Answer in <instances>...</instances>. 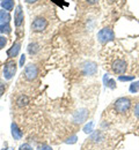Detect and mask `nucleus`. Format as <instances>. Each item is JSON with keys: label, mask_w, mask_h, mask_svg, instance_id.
<instances>
[{"label": "nucleus", "mask_w": 139, "mask_h": 150, "mask_svg": "<svg viewBox=\"0 0 139 150\" xmlns=\"http://www.w3.org/2000/svg\"><path fill=\"white\" fill-rule=\"evenodd\" d=\"M131 106V100L126 97H120L115 102V110L118 113H125Z\"/></svg>", "instance_id": "nucleus-1"}, {"label": "nucleus", "mask_w": 139, "mask_h": 150, "mask_svg": "<svg viewBox=\"0 0 139 150\" xmlns=\"http://www.w3.org/2000/svg\"><path fill=\"white\" fill-rule=\"evenodd\" d=\"M98 38H99V40L101 43L105 44V43H108V42L114 40L115 35H114V31H113L110 28H103V29H101L99 31Z\"/></svg>", "instance_id": "nucleus-2"}, {"label": "nucleus", "mask_w": 139, "mask_h": 150, "mask_svg": "<svg viewBox=\"0 0 139 150\" xmlns=\"http://www.w3.org/2000/svg\"><path fill=\"white\" fill-rule=\"evenodd\" d=\"M15 73H16V64H15V61L11 60V61L6 62L5 66H4V77L6 80H11Z\"/></svg>", "instance_id": "nucleus-3"}, {"label": "nucleus", "mask_w": 139, "mask_h": 150, "mask_svg": "<svg viewBox=\"0 0 139 150\" xmlns=\"http://www.w3.org/2000/svg\"><path fill=\"white\" fill-rule=\"evenodd\" d=\"M37 74H38V69H37V67L35 65L29 64L28 66H26V68H24V76H26L27 80H29V81L35 80L37 77Z\"/></svg>", "instance_id": "nucleus-4"}, {"label": "nucleus", "mask_w": 139, "mask_h": 150, "mask_svg": "<svg viewBox=\"0 0 139 150\" xmlns=\"http://www.w3.org/2000/svg\"><path fill=\"white\" fill-rule=\"evenodd\" d=\"M111 68H113L114 73H116V74H123V73H125V71L128 68L126 67V61L123 60V59H117V60L114 61Z\"/></svg>", "instance_id": "nucleus-5"}, {"label": "nucleus", "mask_w": 139, "mask_h": 150, "mask_svg": "<svg viewBox=\"0 0 139 150\" xmlns=\"http://www.w3.org/2000/svg\"><path fill=\"white\" fill-rule=\"evenodd\" d=\"M48 25V22L46 20L43 19V18H37V19L34 20V22L31 23V29L34 31H43Z\"/></svg>", "instance_id": "nucleus-6"}, {"label": "nucleus", "mask_w": 139, "mask_h": 150, "mask_svg": "<svg viewBox=\"0 0 139 150\" xmlns=\"http://www.w3.org/2000/svg\"><path fill=\"white\" fill-rule=\"evenodd\" d=\"M87 118H88V111L85 109H81L73 114V121L77 124H82L83 121L87 120Z\"/></svg>", "instance_id": "nucleus-7"}, {"label": "nucleus", "mask_w": 139, "mask_h": 150, "mask_svg": "<svg viewBox=\"0 0 139 150\" xmlns=\"http://www.w3.org/2000/svg\"><path fill=\"white\" fill-rule=\"evenodd\" d=\"M23 19H24V16H23V11H22L21 5H19V6L16 7V9H15V13H14V22H15V25H16L18 28L23 23Z\"/></svg>", "instance_id": "nucleus-8"}, {"label": "nucleus", "mask_w": 139, "mask_h": 150, "mask_svg": "<svg viewBox=\"0 0 139 150\" xmlns=\"http://www.w3.org/2000/svg\"><path fill=\"white\" fill-rule=\"evenodd\" d=\"M98 71V66L95 62H86L83 66V73L86 75H94Z\"/></svg>", "instance_id": "nucleus-9"}, {"label": "nucleus", "mask_w": 139, "mask_h": 150, "mask_svg": "<svg viewBox=\"0 0 139 150\" xmlns=\"http://www.w3.org/2000/svg\"><path fill=\"white\" fill-rule=\"evenodd\" d=\"M20 49H21L20 43H15V44H13V46L7 51V56L9 57V58H14V57H16L18 54H19V52H20Z\"/></svg>", "instance_id": "nucleus-10"}, {"label": "nucleus", "mask_w": 139, "mask_h": 150, "mask_svg": "<svg viewBox=\"0 0 139 150\" xmlns=\"http://www.w3.org/2000/svg\"><path fill=\"white\" fill-rule=\"evenodd\" d=\"M12 135H13V137L15 139V140H21V137H22V132L20 131V128L18 127V125L16 124H12Z\"/></svg>", "instance_id": "nucleus-11"}, {"label": "nucleus", "mask_w": 139, "mask_h": 150, "mask_svg": "<svg viewBox=\"0 0 139 150\" xmlns=\"http://www.w3.org/2000/svg\"><path fill=\"white\" fill-rule=\"evenodd\" d=\"M103 81H104L105 87H108V88H110V89H115V88H116V82H115V80H114V79H108V74L104 75Z\"/></svg>", "instance_id": "nucleus-12"}, {"label": "nucleus", "mask_w": 139, "mask_h": 150, "mask_svg": "<svg viewBox=\"0 0 139 150\" xmlns=\"http://www.w3.org/2000/svg\"><path fill=\"white\" fill-rule=\"evenodd\" d=\"M1 7L5 8V11H12L14 7V0H2Z\"/></svg>", "instance_id": "nucleus-13"}, {"label": "nucleus", "mask_w": 139, "mask_h": 150, "mask_svg": "<svg viewBox=\"0 0 139 150\" xmlns=\"http://www.w3.org/2000/svg\"><path fill=\"white\" fill-rule=\"evenodd\" d=\"M11 20V15L9 13L5 12V11H0V23L4 24V23H8Z\"/></svg>", "instance_id": "nucleus-14"}, {"label": "nucleus", "mask_w": 139, "mask_h": 150, "mask_svg": "<svg viewBox=\"0 0 139 150\" xmlns=\"http://www.w3.org/2000/svg\"><path fill=\"white\" fill-rule=\"evenodd\" d=\"M103 139H104V137H103V135H102L101 132H95V133H93L92 136H91V140H93L94 142H101Z\"/></svg>", "instance_id": "nucleus-15"}, {"label": "nucleus", "mask_w": 139, "mask_h": 150, "mask_svg": "<svg viewBox=\"0 0 139 150\" xmlns=\"http://www.w3.org/2000/svg\"><path fill=\"white\" fill-rule=\"evenodd\" d=\"M0 33H2V34L11 33V27L8 25V23H4V24L0 23Z\"/></svg>", "instance_id": "nucleus-16"}, {"label": "nucleus", "mask_w": 139, "mask_h": 150, "mask_svg": "<svg viewBox=\"0 0 139 150\" xmlns=\"http://www.w3.org/2000/svg\"><path fill=\"white\" fill-rule=\"evenodd\" d=\"M129 90H130V93H132V94L138 93V91H139V81H137V82H133V83L130 86Z\"/></svg>", "instance_id": "nucleus-17"}, {"label": "nucleus", "mask_w": 139, "mask_h": 150, "mask_svg": "<svg viewBox=\"0 0 139 150\" xmlns=\"http://www.w3.org/2000/svg\"><path fill=\"white\" fill-rule=\"evenodd\" d=\"M28 51H29V53L30 54H35L37 51H38V45L37 44H30L29 46H28Z\"/></svg>", "instance_id": "nucleus-18"}, {"label": "nucleus", "mask_w": 139, "mask_h": 150, "mask_svg": "<svg viewBox=\"0 0 139 150\" xmlns=\"http://www.w3.org/2000/svg\"><path fill=\"white\" fill-rule=\"evenodd\" d=\"M93 127H94V121H89V122L83 127V132H85L86 134L92 133V132H93Z\"/></svg>", "instance_id": "nucleus-19"}, {"label": "nucleus", "mask_w": 139, "mask_h": 150, "mask_svg": "<svg viewBox=\"0 0 139 150\" xmlns=\"http://www.w3.org/2000/svg\"><path fill=\"white\" fill-rule=\"evenodd\" d=\"M28 102H29V99H28L26 96H21L20 98L18 99V105H19V106H23V105H26Z\"/></svg>", "instance_id": "nucleus-20"}, {"label": "nucleus", "mask_w": 139, "mask_h": 150, "mask_svg": "<svg viewBox=\"0 0 139 150\" xmlns=\"http://www.w3.org/2000/svg\"><path fill=\"white\" fill-rule=\"evenodd\" d=\"M77 140H78V136H77V135H73V136H71L70 139H67V140L65 141V143H67V144H73V143L77 142Z\"/></svg>", "instance_id": "nucleus-21"}, {"label": "nucleus", "mask_w": 139, "mask_h": 150, "mask_svg": "<svg viewBox=\"0 0 139 150\" xmlns=\"http://www.w3.org/2000/svg\"><path fill=\"white\" fill-rule=\"evenodd\" d=\"M133 79H135L133 75H131V76H124V75H120V76L118 77L119 81H123V82H124V81H132Z\"/></svg>", "instance_id": "nucleus-22"}, {"label": "nucleus", "mask_w": 139, "mask_h": 150, "mask_svg": "<svg viewBox=\"0 0 139 150\" xmlns=\"http://www.w3.org/2000/svg\"><path fill=\"white\" fill-rule=\"evenodd\" d=\"M19 150H34V149L30 147V144H28V143H24V144L20 146Z\"/></svg>", "instance_id": "nucleus-23"}, {"label": "nucleus", "mask_w": 139, "mask_h": 150, "mask_svg": "<svg viewBox=\"0 0 139 150\" xmlns=\"http://www.w3.org/2000/svg\"><path fill=\"white\" fill-rule=\"evenodd\" d=\"M6 43H7V39L5 37H2V36H0V50L6 45Z\"/></svg>", "instance_id": "nucleus-24"}, {"label": "nucleus", "mask_w": 139, "mask_h": 150, "mask_svg": "<svg viewBox=\"0 0 139 150\" xmlns=\"http://www.w3.org/2000/svg\"><path fill=\"white\" fill-rule=\"evenodd\" d=\"M37 150H52V149H51V147H49L46 144H43V146H40Z\"/></svg>", "instance_id": "nucleus-25"}, {"label": "nucleus", "mask_w": 139, "mask_h": 150, "mask_svg": "<svg viewBox=\"0 0 139 150\" xmlns=\"http://www.w3.org/2000/svg\"><path fill=\"white\" fill-rule=\"evenodd\" d=\"M24 61H26V56L23 54V56L21 57V59H20V66H21V67H23V64H24Z\"/></svg>", "instance_id": "nucleus-26"}, {"label": "nucleus", "mask_w": 139, "mask_h": 150, "mask_svg": "<svg viewBox=\"0 0 139 150\" xmlns=\"http://www.w3.org/2000/svg\"><path fill=\"white\" fill-rule=\"evenodd\" d=\"M4 91H5V84H2V83L0 82V96L4 94Z\"/></svg>", "instance_id": "nucleus-27"}, {"label": "nucleus", "mask_w": 139, "mask_h": 150, "mask_svg": "<svg viewBox=\"0 0 139 150\" xmlns=\"http://www.w3.org/2000/svg\"><path fill=\"white\" fill-rule=\"evenodd\" d=\"M135 114L139 117V103H137V105L135 106Z\"/></svg>", "instance_id": "nucleus-28"}, {"label": "nucleus", "mask_w": 139, "mask_h": 150, "mask_svg": "<svg viewBox=\"0 0 139 150\" xmlns=\"http://www.w3.org/2000/svg\"><path fill=\"white\" fill-rule=\"evenodd\" d=\"M89 4H96L98 2V0H87Z\"/></svg>", "instance_id": "nucleus-29"}, {"label": "nucleus", "mask_w": 139, "mask_h": 150, "mask_svg": "<svg viewBox=\"0 0 139 150\" xmlns=\"http://www.w3.org/2000/svg\"><path fill=\"white\" fill-rule=\"evenodd\" d=\"M26 1H27L28 4H34V2H36L37 0H26Z\"/></svg>", "instance_id": "nucleus-30"}, {"label": "nucleus", "mask_w": 139, "mask_h": 150, "mask_svg": "<svg viewBox=\"0 0 139 150\" xmlns=\"http://www.w3.org/2000/svg\"><path fill=\"white\" fill-rule=\"evenodd\" d=\"M2 150H7V148H4V149H2Z\"/></svg>", "instance_id": "nucleus-31"}]
</instances>
